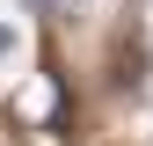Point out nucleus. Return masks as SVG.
Instances as JSON below:
<instances>
[{
	"label": "nucleus",
	"mask_w": 153,
	"mask_h": 146,
	"mask_svg": "<svg viewBox=\"0 0 153 146\" xmlns=\"http://www.w3.org/2000/svg\"><path fill=\"white\" fill-rule=\"evenodd\" d=\"M7 51H15V36H7V29H0V59H7Z\"/></svg>",
	"instance_id": "obj_1"
}]
</instances>
